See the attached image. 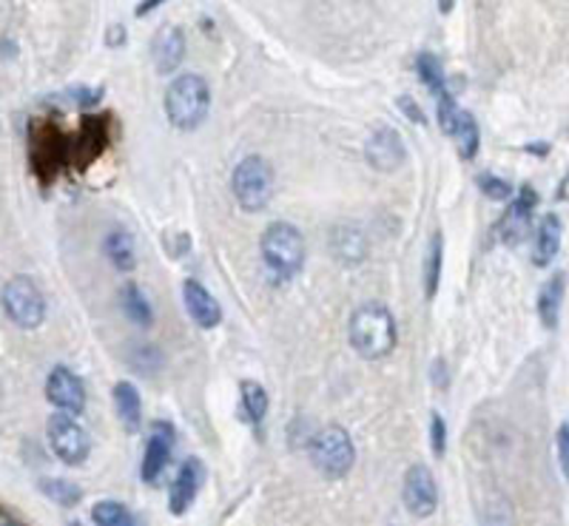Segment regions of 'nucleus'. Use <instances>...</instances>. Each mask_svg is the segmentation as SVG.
Wrapping results in <instances>:
<instances>
[{
	"mask_svg": "<svg viewBox=\"0 0 569 526\" xmlns=\"http://www.w3.org/2000/svg\"><path fill=\"white\" fill-rule=\"evenodd\" d=\"M563 287H567V274L558 271L556 276H549L547 285L541 287V294H538V319L547 330H556L558 328V314H561V302H563Z\"/></svg>",
	"mask_w": 569,
	"mask_h": 526,
	"instance_id": "a211bd4d",
	"label": "nucleus"
},
{
	"mask_svg": "<svg viewBox=\"0 0 569 526\" xmlns=\"http://www.w3.org/2000/svg\"><path fill=\"white\" fill-rule=\"evenodd\" d=\"M416 72L422 77V83L427 86L433 97H441L447 91V83H445V72H441V63L439 57L430 55V52H422L416 57Z\"/></svg>",
	"mask_w": 569,
	"mask_h": 526,
	"instance_id": "b1692460",
	"label": "nucleus"
},
{
	"mask_svg": "<svg viewBox=\"0 0 569 526\" xmlns=\"http://www.w3.org/2000/svg\"><path fill=\"white\" fill-rule=\"evenodd\" d=\"M396 106H398V109H402V111H405L407 120H411V123H418V125H425V123H427L425 111H422V106H418L411 95H402V97H398Z\"/></svg>",
	"mask_w": 569,
	"mask_h": 526,
	"instance_id": "473e14b6",
	"label": "nucleus"
},
{
	"mask_svg": "<svg viewBox=\"0 0 569 526\" xmlns=\"http://www.w3.org/2000/svg\"><path fill=\"white\" fill-rule=\"evenodd\" d=\"M106 145V131H103V120L100 117H86L83 120L80 138H77V151H86L89 160H95Z\"/></svg>",
	"mask_w": 569,
	"mask_h": 526,
	"instance_id": "bb28decb",
	"label": "nucleus"
},
{
	"mask_svg": "<svg viewBox=\"0 0 569 526\" xmlns=\"http://www.w3.org/2000/svg\"><path fill=\"white\" fill-rule=\"evenodd\" d=\"M103 251L117 271H134V265H138L134 240H131V233L123 231V228H114V231H109V237H106V242H103Z\"/></svg>",
	"mask_w": 569,
	"mask_h": 526,
	"instance_id": "6ab92c4d",
	"label": "nucleus"
},
{
	"mask_svg": "<svg viewBox=\"0 0 569 526\" xmlns=\"http://www.w3.org/2000/svg\"><path fill=\"white\" fill-rule=\"evenodd\" d=\"M41 492L61 506H77L83 498V490L69 479H41Z\"/></svg>",
	"mask_w": 569,
	"mask_h": 526,
	"instance_id": "393cba45",
	"label": "nucleus"
},
{
	"mask_svg": "<svg viewBox=\"0 0 569 526\" xmlns=\"http://www.w3.org/2000/svg\"><path fill=\"white\" fill-rule=\"evenodd\" d=\"M48 447L69 467L86 464L91 456L89 432L75 421V416H66V413H55L48 418Z\"/></svg>",
	"mask_w": 569,
	"mask_h": 526,
	"instance_id": "0eeeda50",
	"label": "nucleus"
},
{
	"mask_svg": "<svg viewBox=\"0 0 569 526\" xmlns=\"http://www.w3.org/2000/svg\"><path fill=\"white\" fill-rule=\"evenodd\" d=\"M165 117L177 131H194L203 125L211 109V89L206 77L179 75L165 89Z\"/></svg>",
	"mask_w": 569,
	"mask_h": 526,
	"instance_id": "f03ea898",
	"label": "nucleus"
},
{
	"mask_svg": "<svg viewBox=\"0 0 569 526\" xmlns=\"http://www.w3.org/2000/svg\"><path fill=\"white\" fill-rule=\"evenodd\" d=\"M72 526H80V524H72Z\"/></svg>",
	"mask_w": 569,
	"mask_h": 526,
	"instance_id": "a19ab883",
	"label": "nucleus"
},
{
	"mask_svg": "<svg viewBox=\"0 0 569 526\" xmlns=\"http://www.w3.org/2000/svg\"><path fill=\"white\" fill-rule=\"evenodd\" d=\"M262 262L280 282L294 280L305 265V240L291 222H271L262 233Z\"/></svg>",
	"mask_w": 569,
	"mask_h": 526,
	"instance_id": "7ed1b4c3",
	"label": "nucleus"
},
{
	"mask_svg": "<svg viewBox=\"0 0 569 526\" xmlns=\"http://www.w3.org/2000/svg\"><path fill=\"white\" fill-rule=\"evenodd\" d=\"M433 384H436V387H439V390L447 387V364H445V359H436V362H433Z\"/></svg>",
	"mask_w": 569,
	"mask_h": 526,
	"instance_id": "72a5a7b5",
	"label": "nucleus"
},
{
	"mask_svg": "<svg viewBox=\"0 0 569 526\" xmlns=\"http://www.w3.org/2000/svg\"><path fill=\"white\" fill-rule=\"evenodd\" d=\"M364 160L371 168L382 174H393L398 165L405 163V140L398 138V131L391 125H382L364 143Z\"/></svg>",
	"mask_w": 569,
	"mask_h": 526,
	"instance_id": "9d476101",
	"label": "nucleus"
},
{
	"mask_svg": "<svg viewBox=\"0 0 569 526\" xmlns=\"http://www.w3.org/2000/svg\"><path fill=\"white\" fill-rule=\"evenodd\" d=\"M350 348L362 359L376 362L396 348V319L382 302H364L350 316Z\"/></svg>",
	"mask_w": 569,
	"mask_h": 526,
	"instance_id": "f257e3e1",
	"label": "nucleus"
},
{
	"mask_svg": "<svg viewBox=\"0 0 569 526\" xmlns=\"http://www.w3.org/2000/svg\"><path fill=\"white\" fill-rule=\"evenodd\" d=\"M430 447H433V456L436 458H445L447 452V421L441 413L433 410L430 413Z\"/></svg>",
	"mask_w": 569,
	"mask_h": 526,
	"instance_id": "c85d7f7f",
	"label": "nucleus"
},
{
	"mask_svg": "<svg viewBox=\"0 0 569 526\" xmlns=\"http://www.w3.org/2000/svg\"><path fill=\"white\" fill-rule=\"evenodd\" d=\"M453 7H456L453 0H447V3H445V0H441V3H439V12H441V14H445V12H453Z\"/></svg>",
	"mask_w": 569,
	"mask_h": 526,
	"instance_id": "ea45409f",
	"label": "nucleus"
},
{
	"mask_svg": "<svg viewBox=\"0 0 569 526\" xmlns=\"http://www.w3.org/2000/svg\"><path fill=\"white\" fill-rule=\"evenodd\" d=\"M91 520L97 526H138L134 515L123 504H117V501H100V504H95Z\"/></svg>",
	"mask_w": 569,
	"mask_h": 526,
	"instance_id": "a878e982",
	"label": "nucleus"
},
{
	"mask_svg": "<svg viewBox=\"0 0 569 526\" xmlns=\"http://www.w3.org/2000/svg\"><path fill=\"white\" fill-rule=\"evenodd\" d=\"M231 191L237 206L248 213H260L274 194V168L260 154L240 160L231 174Z\"/></svg>",
	"mask_w": 569,
	"mask_h": 526,
	"instance_id": "39448f33",
	"label": "nucleus"
},
{
	"mask_svg": "<svg viewBox=\"0 0 569 526\" xmlns=\"http://www.w3.org/2000/svg\"><path fill=\"white\" fill-rule=\"evenodd\" d=\"M157 7H160V0H149V3H140L134 12H138V18H145V12H154Z\"/></svg>",
	"mask_w": 569,
	"mask_h": 526,
	"instance_id": "e433bc0d",
	"label": "nucleus"
},
{
	"mask_svg": "<svg viewBox=\"0 0 569 526\" xmlns=\"http://www.w3.org/2000/svg\"><path fill=\"white\" fill-rule=\"evenodd\" d=\"M106 91L97 86V89H86V86H77V89L69 91V97L75 100V106H83V109H91V106H97L100 100H103Z\"/></svg>",
	"mask_w": 569,
	"mask_h": 526,
	"instance_id": "7c9ffc66",
	"label": "nucleus"
},
{
	"mask_svg": "<svg viewBox=\"0 0 569 526\" xmlns=\"http://www.w3.org/2000/svg\"><path fill=\"white\" fill-rule=\"evenodd\" d=\"M308 452L314 467L319 470V475L328 481L344 479V475L353 470V464H357V447H353V438L348 436L344 427H337V424H330V427L316 432Z\"/></svg>",
	"mask_w": 569,
	"mask_h": 526,
	"instance_id": "20e7f679",
	"label": "nucleus"
},
{
	"mask_svg": "<svg viewBox=\"0 0 569 526\" xmlns=\"http://www.w3.org/2000/svg\"><path fill=\"white\" fill-rule=\"evenodd\" d=\"M524 151H527V154H538V157H547L549 143H527L524 145Z\"/></svg>",
	"mask_w": 569,
	"mask_h": 526,
	"instance_id": "c9c22d12",
	"label": "nucleus"
},
{
	"mask_svg": "<svg viewBox=\"0 0 569 526\" xmlns=\"http://www.w3.org/2000/svg\"><path fill=\"white\" fill-rule=\"evenodd\" d=\"M450 138H453L461 160H475V154H479V145H481V131H479V123H475V117L470 114V111H459V114H456V123H453V131H450Z\"/></svg>",
	"mask_w": 569,
	"mask_h": 526,
	"instance_id": "aec40b11",
	"label": "nucleus"
},
{
	"mask_svg": "<svg viewBox=\"0 0 569 526\" xmlns=\"http://www.w3.org/2000/svg\"><path fill=\"white\" fill-rule=\"evenodd\" d=\"M402 498H405L407 513L416 518H430L439 506V486L433 472L425 464H413L405 472V484H402Z\"/></svg>",
	"mask_w": 569,
	"mask_h": 526,
	"instance_id": "6e6552de",
	"label": "nucleus"
},
{
	"mask_svg": "<svg viewBox=\"0 0 569 526\" xmlns=\"http://www.w3.org/2000/svg\"><path fill=\"white\" fill-rule=\"evenodd\" d=\"M174 447V427L168 421H154L152 436H149V445L143 452V481L145 484H160L165 467H168V458H172Z\"/></svg>",
	"mask_w": 569,
	"mask_h": 526,
	"instance_id": "f8f14e48",
	"label": "nucleus"
},
{
	"mask_svg": "<svg viewBox=\"0 0 569 526\" xmlns=\"http://www.w3.org/2000/svg\"><path fill=\"white\" fill-rule=\"evenodd\" d=\"M120 302H123V310L125 316H129L138 328H152L154 325V314H152V302L145 299L143 291H140L134 282H129V285H123V291H120Z\"/></svg>",
	"mask_w": 569,
	"mask_h": 526,
	"instance_id": "412c9836",
	"label": "nucleus"
},
{
	"mask_svg": "<svg viewBox=\"0 0 569 526\" xmlns=\"http://www.w3.org/2000/svg\"><path fill=\"white\" fill-rule=\"evenodd\" d=\"M556 452H558V467L567 475L569 472V424L563 421L556 432Z\"/></svg>",
	"mask_w": 569,
	"mask_h": 526,
	"instance_id": "2f4dec72",
	"label": "nucleus"
},
{
	"mask_svg": "<svg viewBox=\"0 0 569 526\" xmlns=\"http://www.w3.org/2000/svg\"><path fill=\"white\" fill-rule=\"evenodd\" d=\"M561 219L556 213H547L538 222V231H535V251H533V262L538 267H547L549 262L558 256V248H561Z\"/></svg>",
	"mask_w": 569,
	"mask_h": 526,
	"instance_id": "f3484780",
	"label": "nucleus"
},
{
	"mask_svg": "<svg viewBox=\"0 0 569 526\" xmlns=\"http://www.w3.org/2000/svg\"><path fill=\"white\" fill-rule=\"evenodd\" d=\"M441 265H445V240L441 233H433L430 248H427V260H425V294L427 299L436 296L441 282Z\"/></svg>",
	"mask_w": 569,
	"mask_h": 526,
	"instance_id": "5701e85b",
	"label": "nucleus"
},
{
	"mask_svg": "<svg viewBox=\"0 0 569 526\" xmlns=\"http://www.w3.org/2000/svg\"><path fill=\"white\" fill-rule=\"evenodd\" d=\"M206 481V464L199 458H186L174 479L172 492H168V509L172 515H186L188 506L197 498L199 486Z\"/></svg>",
	"mask_w": 569,
	"mask_h": 526,
	"instance_id": "ddd939ff",
	"label": "nucleus"
},
{
	"mask_svg": "<svg viewBox=\"0 0 569 526\" xmlns=\"http://www.w3.org/2000/svg\"><path fill=\"white\" fill-rule=\"evenodd\" d=\"M0 526H21V524H18V520H14L12 515L3 513V509H0Z\"/></svg>",
	"mask_w": 569,
	"mask_h": 526,
	"instance_id": "4c0bfd02",
	"label": "nucleus"
},
{
	"mask_svg": "<svg viewBox=\"0 0 569 526\" xmlns=\"http://www.w3.org/2000/svg\"><path fill=\"white\" fill-rule=\"evenodd\" d=\"M439 100V125L445 134H450L453 131V123H456V114H459V106H456V97L450 95V91H445L441 97H436Z\"/></svg>",
	"mask_w": 569,
	"mask_h": 526,
	"instance_id": "c756f323",
	"label": "nucleus"
},
{
	"mask_svg": "<svg viewBox=\"0 0 569 526\" xmlns=\"http://www.w3.org/2000/svg\"><path fill=\"white\" fill-rule=\"evenodd\" d=\"M556 199H561V202H563V199H567V177L561 179V188H558V191H556Z\"/></svg>",
	"mask_w": 569,
	"mask_h": 526,
	"instance_id": "58836bf2",
	"label": "nucleus"
},
{
	"mask_svg": "<svg viewBox=\"0 0 569 526\" xmlns=\"http://www.w3.org/2000/svg\"><path fill=\"white\" fill-rule=\"evenodd\" d=\"M0 302H3V310H7L9 319L23 330L41 328L43 319H46V296L37 287V282L29 280V276L9 280L3 294H0Z\"/></svg>",
	"mask_w": 569,
	"mask_h": 526,
	"instance_id": "423d86ee",
	"label": "nucleus"
},
{
	"mask_svg": "<svg viewBox=\"0 0 569 526\" xmlns=\"http://www.w3.org/2000/svg\"><path fill=\"white\" fill-rule=\"evenodd\" d=\"M535 206H538V191H535L529 183H524L522 188H518V194H515L510 211L501 217L499 222L501 240L507 242V245H518V242L524 240V233L529 231Z\"/></svg>",
	"mask_w": 569,
	"mask_h": 526,
	"instance_id": "9b49d317",
	"label": "nucleus"
},
{
	"mask_svg": "<svg viewBox=\"0 0 569 526\" xmlns=\"http://www.w3.org/2000/svg\"><path fill=\"white\" fill-rule=\"evenodd\" d=\"M152 57L160 75H172L186 57V32L174 23L163 26L152 43Z\"/></svg>",
	"mask_w": 569,
	"mask_h": 526,
	"instance_id": "4468645a",
	"label": "nucleus"
},
{
	"mask_svg": "<svg viewBox=\"0 0 569 526\" xmlns=\"http://www.w3.org/2000/svg\"><path fill=\"white\" fill-rule=\"evenodd\" d=\"M46 398L48 404H55L57 413H66V416H80L86 410V387H83L80 379L72 373L69 368H52L46 379Z\"/></svg>",
	"mask_w": 569,
	"mask_h": 526,
	"instance_id": "1a4fd4ad",
	"label": "nucleus"
},
{
	"mask_svg": "<svg viewBox=\"0 0 569 526\" xmlns=\"http://www.w3.org/2000/svg\"><path fill=\"white\" fill-rule=\"evenodd\" d=\"M111 398H114V413L120 418L129 432H138L140 424H143V398H140V390L131 382H117L111 390Z\"/></svg>",
	"mask_w": 569,
	"mask_h": 526,
	"instance_id": "dca6fc26",
	"label": "nucleus"
},
{
	"mask_svg": "<svg viewBox=\"0 0 569 526\" xmlns=\"http://www.w3.org/2000/svg\"><path fill=\"white\" fill-rule=\"evenodd\" d=\"M242 393V416L251 427H260L267 416V393L262 384L256 382H242L240 384Z\"/></svg>",
	"mask_w": 569,
	"mask_h": 526,
	"instance_id": "4be33fe9",
	"label": "nucleus"
},
{
	"mask_svg": "<svg viewBox=\"0 0 569 526\" xmlns=\"http://www.w3.org/2000/svg\"><path fill=\"white\" fill-rule=\"evenodd\" d=\"M183 302H186L188 316H192L203 330H214L222 321L220 302L214 299L197 280H186V285H183Z\"/></svg>",
	"mask_w": 569,
	"mask_h": 526,
	"instance_id": "2eb2a0df",
	"label": "nucleus"
},
{
	"mask_svg": "<svg viewBox=\"0 0 569 526\" xmlns=\"http://www.w3.org/2000/svg\"><path fill=\"white\" fill-rule=\"evenodd\" d=\"M475 185H479V191L484 194V197L495 199V202H504V199L513 197V185H510L507 179L495 177V174H479Z\"/></svg>",
	"mask_w": 569,
	"mask_h": 526,
	"instance_id": "cd10ccee",
	"label": "nucleus"
},
{
	"mask_svg": "<svg viewBox=\"0 0 569 526\" xmlns=\"http://www.w3.org/2000/svg\"><path fill=\"white\" fill-rule=\"evenodd\" d=\"M106 43H109V46H120V43H125V26H120V23H117V26H111Z\"/></svg>",
	"mask_w": 569,
	"mask_h": 526,
	"instance_id": "f704fd0d",
	"label": "nucleus"
}]
</instances>
